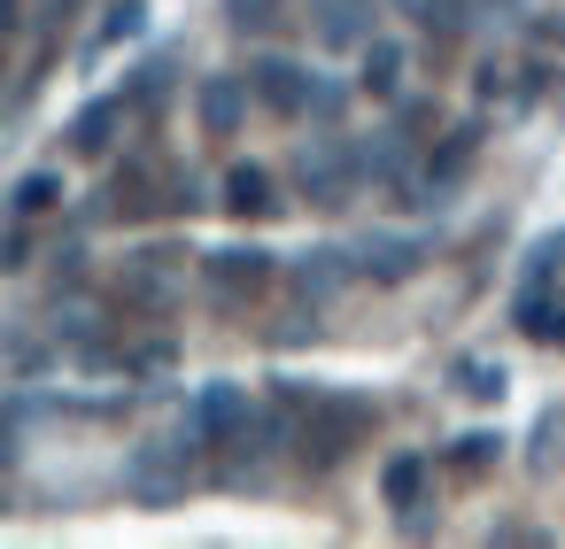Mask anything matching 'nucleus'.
<instances>
[{
  "label": "nucleus",
  "mask_w": 565,
  "mask_h": 549,
  "mask_svg": "<svg viewBox=\"0 0 565 549\" xmlns=\"http://www.w3.org/2000/svg\"><path fill=\"white\" fill-rule=\"evenodd\" d=\"M194 456H202V441L179 426V433L132 441L117 480H125V495H132L140 510H171V503H186V487H194Z\"/></svg>",
  "instance_id": "1"
},
{
  "label": "nucleus",
  "mask_w": 565,
  "mask_h": 549,
  "mask_svg": "<svg viewBox=\"0 0 565 549\" xmlns=\"http://www.w3.org/2000/svg\"><path fill=\"white\" fill-rule=\"evenodd\" d=\"M295 179H302V202H310V209H349L356 186H364V163H356V148H349L341 132H318V140H302Z\"/></svg>",
  "instance_id": "2"
},
{
  "label": "nucleus",
  "mask_w": 565,
  "mask_h": 549,
  "mask_svg": "<svg viewBox=\"0 0 565 549\" xmlns=\"http://www.w3.org/2000/svg\"><path fill=\"white\" fill-rule=\"evenodd\" d=\"M364 426H372V402H364V395H318L310 418H302V441H295V449H302L310 472H326V464H341V456L356 449Z\"/></svg>",
  "instance_id": "3"
},
{
  "label": "nucleus",
  "mask_w": 565,
  "mask_h": 549,
  "mask_svg": "<svg viewBox=\"0 0 565 549\" xmlns=\"http://www.w3.org/2000/svg\"><path fill=\"white\" fill-rule=\"evenodd\" d=\"M256 418H264V410H256V395H248L241 379H202L179 426H186V433H194L202 449H217V441H241V433H248Z\"/></svg>",
  "instance_id": "4"
},
{
  "label": "nucleus",
  "mask_w": 565,
  "mask_h": 549,
  "mask_svg": "<svg viewBox=\"0 0 565 549\" xmlns=\"http://www.w3.org/2000/svg\"><path fill=\"white\" fill-rule=\"evenodd\" d=\"M179 287H186V256H179V248H132L125 271H117V294H125L132 310H171Z\"/></svg>",
  "instance_id": "5"
},
{
  "label": "nucleus",
  "mask_w": 565,
  "mask_h": 549,
  "mask_svg": "<svg viewBox=\"0 0 565 549\" xmlns=\"http://www.w3.org/2000/svg\"><path fill=\"white\" fill-rule=\"evenodd\" d=\"M271 279H279V256H271V248H256V240L202 256V287H210L217 302H248V294H264Z\"/></svg>",
  "instance_id": "6"
},
{
  "label": "nucleus",
  "mask_w": 565,
  "mask_h": 549,
  "mask_svg": "<svg viewBox=\"0 0 565 549\" xmlns=\"http://www.w3.org/2000/svg\"><path fill=\"white\" fill-rule=\"evenodd\" d=\"M310 78L318 71H302L295 55H256L248 63V86H256V101L271 117H310Z\"/></svg>",
  "instance_id": "7"
},
{
  "label": "nucleus",
  "mask_w": 565,
  "mask_h": 549,
  "mask_svg": "<svg viewBox=\"0 0 565 549\" xmlns=\"http://www.w3.org/2000/svg\"><path fill=\"white\" fill-rule=\"evenodd\" d=\"M287 279H295V302H302V310H326V302H333L349 279H364V271H356V248H310V256H295Z\"/></svg>",
  "instance_id": "8"
},
{
  "label": "nucleus",
  "mask_w": 565,
  "mask_h": 549,
  "mask_svg": "<svg viewBox=\"0 0 565 549\" xmlns=\"http://www.w3.org/2000/svg\"><path fill=\"white\" fill-rule=\"evenodd\" d=\"M248 101H256V86H248V78H233V71H217V78H202V86H194V117H202V132H210V140H233V132L248 125Z\"/></svg>",
  "instance_id": "9"
},
{
  "label": "nucleus",
  "mask_w": 565,
  "mask_h": 549,
  "mask_svg": "<svg viewBox=\"0 0 565 549\" xmlns=\"http://www.w3.org/2000/svg\"><path fill=\"white\" fill-rule=\"evenodd\" d=\"M418 263H426V233H364L356 240V271L380 287H403Z\"/></svg>",
  "instance_id": "10"
},
{
  "label": "nucleus",
  "mask_w": 565,
  "mask_h": 549,
  "mask_svg": "<svg viewBox=\"0 0 565 549\" xmlns=\"http://www.w3.org/2000/svg\"><path fill=\"white\" fill-rule=\"evenodd\" d=\"M426 487H434V456H426V449H395V456L380 464V503H387V510L426 503Z\"/></svg>",
  "instance_id": "11"
},
{
  "label": "nucleus",
  "mask_w": 565,
  "mask_h": 549,
  "mask_svg": "<svg viewBox=\"0 0 565 549\" xmlns=\"http://www.w3.org/2000/svg\"><path fill=\"white\" fill-rule=\"evenodd\" d=\"M117 132H125V94H102V101H86V109L71 117V148H78V155H109Z\"/></svg>",
  "instance_id": "12"
},
{
  "label": "nucleus",
  "mask_w": 565,
  "mask_h": 549,
  "mask_svg": "<svg viewBox=\"0 0 565 549\" xmlns=\"http://www.w3.org/2000/svg\"><path fill=\"white\" fill-rule=\"evenodd\" d=\"M356 94H372V101H395V94H403V47H395V40H364V55H356Z\"/></svg>",
  "instance_id": "13"
},
{
  "label": "nucleus",
  "mask_w": 565,
  "mask_h": 549,
  "mask_svg": "<svg viewBox=\"0 0 565 549\" xmlns=\"http://www.w3.org/2000/svg\"><path fill=\"white\" fill-rule=\"evenodd\" d=\"M372 40V0H318V47H364Z\"/></svg>",
  "instance_id": "14"
},
{
  "label": "nucleus",
  "mask_w": 565,
  "mask_h": 549,
  "mask_svg": "<svg viewBox=\"0 0 565 549\" xmlns=\"http://www.w3.org/2000/svg\"><path fill=\"white\" fill-rule=\"evenodd\" d=\"M225 209L233 217H271L279 202H271V171L264 163H233L225 171Z\"/></svg>",
  "instance_id": "15"
},
{
  "label": "nucleus",
  "mask_w": 565,
  "mask_h": 549,
  "mask_svg": "<svg viewBox=\"0 0 565 549\" xmlns=\"http://www.w3.org/2000/svg\"><path fill=\"white\" fill-rule=\"evenodd\" d=\"M557 271H565V225L526 240V256H519V294H550V279H557Z\"/></svg>",
  "instance_id": "16"
},
{
  "label": "nucleus",
  "mask_w": 565,
  "mask_h": 549,
  "mask_svg": "<svg viewBox=\"0 0 565 549\" xmlns=\"http://www.w3.org/2000/svg\"><path fill=\"white\" fill-rule=\"evenodd\" d=\"M47 209H63V171H24L17 186H9V217H47Z\"/></svg>",
  "instance_id": "17"
},
{
  "label": "nucleus",
  "mask_w": 565,
  "mask_h": 549,
  "mask_svg": "<svg viewBox=\"0 0 565 549\" xmlns=\"http://www.w3.org/2000/svg\"><path fill=\"white\" fill-rule=\"evenodd\" d=\"M109 209H117V217H148V209H171V202H156L148 163H132V171H117V179H109Z\"/></svg>",
  "instance_id": "18"
},
{
  "label": "nucleus",
  "mask_w": 565,
  "mask_h": 549,
  "mask_svg": "<svg viewBox=\"0 0 565 549\" xmlns=\"http://www.w3.org/2000/svg\"><path fill=\"white\" fill-rule=\"evenodd\" d=\"M503 387H511V372H503L495 356H457V395H472V402H503Z\"/></svg>",
  "instance_id": "19"
},
{
  "label": "nucleus",
  "mask_w": 565,
  "mask_h": 549,
  "mask_svg": "<svg viewBox=\"0 0 565 549\" xmlns=\"http://www.w3.org/2000/svg\"><path fill=\"white\" fill-rule=\"evenodd\" d=\"M148 32V0H109V17L94 32V47H117V40H140Z\"/></svg>",
  "instance_id": "20"
},
{
  "label": "nucleus",
  "mask_w": 565,
  "mask_h": 549,
  "mask_svg": "<svg viewBox=\"0 0 565 549\" xmlns=\"http://www.w3.org/2000/svg\"><path fill=\"white\" fill-rule=\"evenodd\" d=\"M495 456H503V433H465V441L449 449V464H457V472H488Z\"/></svg>",
  "instance_id": "21"
},
{
  "label": "nucleus",
  "mask_w": 565,
  "mask_h": 549,
  "mask_svg": "<svg viewBox=\"0 0 565 549\" xmlns=\"http://www.w3.org/2000/svg\"><path fill=\"white\" fill-rule=\"evenodd\" d=\"M349 94H356V86H341V78H310V117L333 125V117L349 109Z\"/></svg>",
  "instance_id": "22"
},
{
  "label": "nucleus",
  "mask_w": 565,
  "mask_h": 549,
  "mask_svg": "<svg viewBox=\"0 0 565 549\" xmlns=\"http://www.w3.org/2000/svg\"><path fill=\"white\" fill-rule=\"evenodd\" d=\"M557 433H565V426H557V410H542V418H534V441H526V464H534V472H550V456H557Z\"/></svg>",
  "instance_id": "23"
},
{
  "label": "nucleus",
  "mask_w": 565,
  "mask_h": 549,
  "mask_svg": "<svg viewBox=\"0 0 565 549\" xmlns=\"http://www.w3.org/2000/svg\"><path fill=\"white\" fill-rule=\"evenodd\" d=\"M526 341H542V348H565V302H542V317L526 325Z\"/></svg>",
  "instance_id": "24"
},
{
  "label": "nucleus",
  "mask_w": 565,
  "mask_h": 549,
  "mask_svg": "<svg viewBox=\"0 0 565 549\" xmlns=\"http://www.w3.org/2000/svg\"><path fill=\"white\" fill-rule=\"evenodd\" d=\"M32 263V233H24V217H9V240H0V271H24Z\"/></svg>",
  "instance_id": "25"
},
{
  "label": "nucleus",
  "mask_w": 565,
  "mask_h": 549,
  "mask_svg": "<svg viewBox=\"0 0 565 549\" xmlns=\"http://www.w3.org/2000/svg\"><path fill=\"white\" fill-rule=\"evenodd\" d=\"M519 549V541H550V526H519V518H503V526H488V549Z\"/></svg>",
  "instance_id": "26"
},
{
  "label": "nucleus",
  "mask_w": 565,
  "mask_h": 549,
  "mask_svg": "<svg viewBox=\"0 0 565 549\" xmlns=\"http://www.w3.org/2000/svg\"><path fill=\"white\" fill-rule=\"evenodd\" d=\"M225 9H233L241 32H248V24H271V0H225Z\"/></svg>",
  "instance_id": "27"
}]
</instances>
